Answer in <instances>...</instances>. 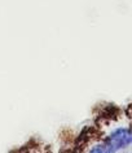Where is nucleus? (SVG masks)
Returning <instances> with one entry per match:
<instances>
[{
    "instance_id": "f257e3e1",
    "label": "nucleus",
    "mask_w": 132,
    "mask_h": 153,
    "mask_svg": "<svg viewBox=\"0 0 132 153\" xmlns=\"http://www.w3.org/2000/svg\"><path fill=\"white\" fill-rule=\"evenodd\" d=\"M131 143H132V131L122 127L113 131L108 136V139L103 143V145L105 152H115L130 145Z\"/></svg>"
}]
</instances>
